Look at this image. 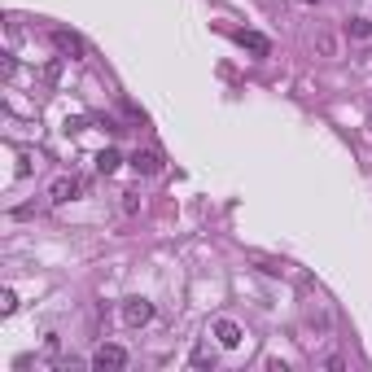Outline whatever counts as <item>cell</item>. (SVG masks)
<instances>
[{
	"instance_id": "obj_1",
	"label": "cell",
	"mask_w": 372,
	"mask_h": 372,
	"mask_svg": "<svg viewBox=\"0 0 372 372\" xmlns=\"http://www.w3.org/2000/svg\"><path fill=\"white\" fill-rule=\"evenodd\" d=\"M149 320H154V303H149V298H128V303H123V325L140 329Z\"/></svg>"
},
{
	"instance_id": "obj_2",
	"label": "cell",
	"mask_w": 372,
	"mask_h": 372,
	"mask_svg": "<svg viewBox=\"0 0 372 372\" xmlns=\"http://www.w3.org/2000/svg\"><path fill=\"white\" fill-rule=\"evenodd\" d=\"M92 368H110V372H118V368H128V351L123 346H96V355H92Z\"/></svg>"
},
{
	"instance_id": "obj_3",
	"label": "cell",
	"mask_w": 372,
	"mask_h": 372,
	"mask_svg": "<svg viewBox=\"0 0 372 372\" xmlns=\"http://www.w3.org/2000/svg\"><path fill=\"white\" fill-rule=\"evenodd\" d=\"M79 193H84V180H79V176H57L53 188H48V197H53L57 206H62V202H74Z\"/></svg>"
},
{
	"instance_id": "obj_4",
	"label": "cell",
	"mask_w": 372,
	"mask_h": 372,
	"mask_svg": "<svg viewBox=\"0 0 372 372\" xmlns=\"http://www.w3.org/2000/svg\"><path fill=\"white\" fill-rule=\"evenodd\" d=\"M215 337H219V346H228V351H237V346L245 342L241 325H232V320H215Z\"/></svg>"
},
{
	"instance_id": "obj_5",
	"label": "cell",
	"mask_w": 372,
	"mask_h": 372,
	"mask_svg": "<svg viewBox=\"0 0 372 372\" xmlns=\"http://www.w3.org/2000/svg\"><path fill=\"white\" fill-rule=\"evenodd\" d=\"M132 167H136V176H158V171H162V158L154 154V149H136V154H132Z\"/></svg>"
},
{
	"instance_id": "obj_6",
	"label": "cell",
	"mask_w": 372,
	"mask_h": 372,
	"mask_svg": "<svg viewBox=\"0 0 372 372\" xmlns=\"http://www.w3.org/2000/svg\"><path fill=\"white\" fill-rule=\"evenodd\" d=\"M53 44L62 48L66 57H84V40L74 35V31H62V27H57V31H53Z\"/></svg>"
},
{
	"instance_id": "obj_7",
	"label": "cell",
	"mask_w": 372,
	"mask_h": 372,
	"mask_svg": "<svg viewBox=\"0 0 372 372\" xmlns=\"http://www.w3.org/2000/svg\"><path fill=\"white\" fill-rule=\"evenodd\" d=\"M237 44H241V48H250V53H271L267 35H259V31H237Z\"/></svg>"
},
{
	"instance_id": "obj_8",
	"label": "cell",
	"mask_w": 372,
	"mask_h": 372,
	"mask_svg": "<svg viewBox=\"0 0 372 372\" xmlns=\"http://www.w3.org/2000/svg\"><path fill=\"white\" fill-rule=\"evenodd\" d=\"M118 167H123V154H118V149H101V154H96V171H101V176H114Z\"/></svg>"
},
{
	"instance_id": "obj_9",
	"label": "cell",
	"mask_w": 372,
	"mask_h": 372,
	"mask_svg": "<svg viewBox=\"0 0 372 372\" xmlns=\"http://www.w3.org/2000/svg\"><path fill=\"white\" fill-rule=\"evenodd\" d=\"M193 363H197V368H215V351H210V346H197V351H193Z\"/></svg>"
},
{
	"instance_id": "obj_10",
	"label": "cell",
	"mask_w": 372,
	"mask_h": 372,
	"mask_svg": "<svg viewBox=\"0 0 372 372\" xmlns=\"http://www.w3.org/2000/svg\"><path fill=\"white\" fill-rule=\"evenodd\" d=\"M0 311H5V315H13V311H18V293H13V289L0 293Z\"/></svg>"
},
{
	"instance_id": "obj_11",
	"label": "cell",
	"mask_w": 372,
	"mask_h": 372,
	"mask_svg": "<svg viewBox=\"0 0 372 372\" xmlns=\"http://www.w3.org/2000/svg\"><path fill=\"white\" fill-rule=\"evenodd\" d=\"M123 210L136 215V210H140V197H136V193H123Z\"/></svg>"
},
{
	"instance_id": "obj_12",
	"label": "cell",
	"mask_w": 372,
	"mask_h": 372,
	"mask_svg": "<svg viewBox=\"0 0 372 372\" xmlns=\"http://www.w3.org/2000/svg\"><path fill=\"white\" fill-rule=\"evenodd\" d=\"M351 35H372V22H359V18H355V22H351Z\"/></svg>"
}]
</instances>
